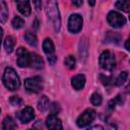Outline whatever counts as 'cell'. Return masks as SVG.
Here are the masks:
<instances>
[{
  "instance_id": "1",
  "label": "cell",
  "mask_w": 130,
  "mask_h": 130,
  "mask_svg": "<svg viewBox=\"0 0 130 130\" xmlns=\"http://www.w3.org/2000/svg\"><path fill=\"white\" fill-rule=\"evenodd\" d=\"M46 13L51 21L55 31L60 30L61 26V17H60V11L58 7V1L57 0H48L46 4Z\"/></svg>"
},
{
  "instance_id": "2",
  "label": "cell",
  "mask_w": 130,
  "mask_h": 130,
  "mask_svg": "<svg viewBox=\"0 0 130 130\" xmlns=\"http://www.w3.org/2000/svg\"><path fill=\"white\" fill-rule=\"evenodd\" d=\"M2 80H3V83H4L5 87L8 88L9 90H16L20 86L19 77H18L17 73L15 72V70L11 67L5 68Z\"/></svg>"
},
{
  "instance_id": "3",
  "label": "cell",
  "mask_w": 130,
  "mask_h": 130,
  "mask_svg": "<svg viewBox=\"0 0 130 130\" xmlns=\"http://www.w3.org/2000/svg\"><path fill=\"white\" fill-rule=\"evenodd\" d=\"M100 66L107 71H112L116 66V59L112 52L110 51H104L99 59Z\"/></svg>"
},
{
  "instance_id": "4",
  "label": "cell",
  "mask_w": 130,
  "mask_h": 130,
  "mask_svg": "<svg viewBox=\"0 0 130 130\" xmlns=\"http://www.w3.org/2000/svg\"><path fill=\"white\" fill-rule=\"evenodd\" d=\"M43 87H44V82L42 77L40 76L29 77L24 80V88L28 92H32V93L40 92L43 89Z\"/></svg>"
},
{
  "instance_id": "5",
  "label": "cell",
  "mask_w": 130,
  "mask_h": 130,
  "mask_svg": "<svg viewBox=\"0 0 130 130\" xmlns=\"http://www.w3.org/2000/svg\"><path fill=\"white\" fill-rule=\"evenodd\" d=\"M96 117V113L94 110L92 109H87L85 110L77 119L76 121V124L79 128H83V127H86L88 126L90 123L93 122V120L95 119Z\"/></svg>"
},
{
  "instance_id": "6",
  "label": "cell",
  "mask_w": 130,
  "mask_h": 130,
  "mask_svg": "<svg viewBox=\"0 0 130 130\" xmlns=\"http://www.w3.org/2000/svg\"><path fill=\"white\" fill-rule=\"evenodd\" d=\"M107 20L109 22V24L115 28H119L122 27L125 23H126V18L119 12L117 11H110L107 15Z\"/></svg>"
},
{
  "instance_id": "7",
  "label": "cell",
  "mask_w": 130,
  "mask_h": 130,
  "mask_svg": "<svg viewBox=\"0 0 130 130\" xmlns=\"http://www.w3.org/2000/svg\"><path fill=\"white\" fill-rule=\"evenodd\" d=\"M82 23H83V19L81 17V15L79 14H71L69 16L68 19V29L70 32L72 34H77L81 30L82 28Z\"/></svg>"
},
{
  "instance_id": "8",
  "label": "cell",
  "mask_w": 130,
  "mask_h": 130,
  "mask_svg": "<svg viewBox=\"0 0 130 130\" xmlns=\"http://www.w3.org/2000/svg\"><path fill=\"white\" fill-rule=\"evenodd\" d=\"M17 55V65L21 68H25L29 66V61H30V53L25 50L24 48L20 47L16 51Z\"/></svg>"
},
{
  "instance_id": "9",
  "label": "cell",
  "mask_w": 130,
  "mask_h": 130,
  "mask_svg": "<svg viewBox=\"0 0 130 130\" xmlns=\"http://www.w3.org/2000/svg\"><path fill=\"white\" fill-rule=\"evenodd\" d=\"M16 117L21 123L25 124L30 122L35 118V111L31 107H25L21 111L16 113Z\"/></svg>"
},
{
  "instance_id": "10",
  "label": "cell",
  "mask_w": 130,
  "mask_h": 130,
  "mask_svg": "<svg viewBox=\"0 0 130 130\" xmlns=\"http://www.w3.org/2000/svg\"><path fill=\"white\" fill-rule=\"evenodd\" d=\"M46 126L47 128L52 130H61L63 128L61 120L54 114H51L50 116H48V118L46 119Z\"/></svg>"
},
{
  "instance_id": "11",
  "label": "cell",
  "mask_w": 130,
  "mask_h": 130,
  "mask_svg": "<svg viewBox=\"0 0 130 130\" xmlns=\"http://www.w3.org/2000/svg\"><path fill=\"white\" fill-rule=\"evenodd\" d=\"M16 6L18 11L23 15V16H29L30 14V4L29 0H15Z\"/></svg>"
},
{
  "instance_id": "12",
  "label": "cell",
  "mask_w": 130,
  "mask_h": 130,
  "mask_svg": "<svg viewBox=\"0 0 130 130\" xmlns=\"http://www.w3.org/2000/svg\"><path fill=\"white\" fill-rule=\"evenodd\" d=\"M85 76L82 75V74H78V75H75L74 77H72L71 79V85L72 87L75 89V90H80L84 87L85 85Z\"/></svg>"
},
{
  "instance_id": "13",
  "label": "cell",
  "mask_w": 130,
  "mask_h": 130,
  "mask_svg": "<svg viewBox=\"0 0 130 130\" xmlns=\"http://www.w3.org/2000/svg\"><path fill=\"white\" fill-rule=\"evenodd\" d=\"M29 67L35 68V69H42L44 67V61H43L42 57L36 53H30Z\"/></svg>"
},
{
  "instance_id": "14",
  "label": "cell",
  "mask_w": 130,
  "mask_h": 130,
  "mask_svg": "<svg viewBox=\"0 0 130 130\" xmlns=\"http://www.w3.org/2000/svg\"><path fill=\"white\" fill-rule=\"evenodd\" d=\"M43 50L45 52V54L47 56H52V55H55L54 52H55V46L52 42L51 39H45L44 42H43Z\"/></svg>"
},
{
  "instance_id": "15",
  "label": "cell",
  "mask_w": 130,
  "mask_h": 130,
  "mask_svg": "<svg viewBox=\"0 0 130 130\" xmlns=\"http://www.w3.org/2000/svg\"><path fill=\"white\" fill-rule=\"evenodd\" d=\"M121 41V35L114 31H108L105 36V42L110 44H118Z\"/></svg>"
},
{
  "instance_id": "16",
  "label": "cell",
  "mask_w": 130,
  "mask_h": 130,
  "mask_svg": "<svg viewBox=\"0 0 130 130\" xmlns=\"http://www.w3.org/2000/svg\"><path fill=\"white\" fill-rule=\"evenodd\" d=\"M8 18V7L5 1L0 2V22L5 23Z\"/></svg>"
},
{
  "instance_id": "17",
  "label": "cell",
  "mask_w": 130,
  "mask_h": 130,
  "mask_svg": "<svg viewBox=\"0 0 130 130\" xmlns=\"http://www.w3.org/2000/svg\"><path fill=\"white\" fill-rule=\"evenodd\" d=\"M49 105L50 103H49L48 98L46 95H42L38 101V110L42 113H45L49 109Z\"/></svg>"
},
{
  "instance_id": "18",
  "label": "cell",
  "mask_w": 130,
  "mask_h": 130,
  "mask_svg": "<svg viewBox=\"0 0 130 130\" xmlns=\"http://www.w3.org/2000/svg\"><path fill=\"white\" fill-rule=\"evenodd\" d=\"M14 46H15V39L14 37L12 36H8L5 41H4V49L6 51V53H11L14 49Z\"/></svg>"
},
{
  "instance_id": "19",
  "label": "cell",
  "mask_w": 130,
  "mask_h": 130,
  "mask_svg": "<svg viewBox=\"0 0 130 130\" xmlns=\"http://www.w3.org/2000/svg\"><path fill=\"white\" fill-rule=\"evenodd\" d=\"M24 39L26 41V43L29 45V46H32V47H36L38 45V38L37 36L31 32V31H26L25 35H24Z\"/></svg>"
},
{
  "instance_id": "20",
  "label": "cell",
  "mask_w": 130,
  "mask_h": 130,
  "mask_svg": "<svg viewBox=\"0 0 130 130\" xmlns=\"http://www.w3.org/2000/svg\"><path fill=\"white\" fill-rule=\"evenodd\" d=\"M17 126H16V123L14 122V120L11 118V117H6L4 120H3V123H2V128L4 130H10V129H15Z\"/></svg>"
},
{
  "instance_id": "21",
  "label": "cell",
  "mask_w": 130,
  "mask_h": 130,
  "mask_svg": "<svg viewBox=\"0 0 130 130\" xmlns=\"http://www.w3.org/2000/svg\"><path fill=\"white\" fill-rule=\"evenodd\" d=\"M115 6L119 10H122L124 12H129V7H130L129 0H118L116 2Z\"/></svg>"
},
{
  "instance_id": "22",
  "label": "cell",
  "mask_w": 130,
  "mask_h": 130,
  "mask_svg": "<svg viewBox=\"0 0 130 130\" xmlns=\"http://www.w3.org/2000/svg\"><path fill=\"white\" fill-rule=\"evenodd\" d=\"M127 78H128V72H127V71H123V72H121V73L118 75V77L114 80V83H115L116 85L120 86V85H122V84H124V83L126 82Z\"/></svg>"
},
{
  "instance_id": "23",
  "label": "cell",
  "mask_w": 130,
  "mask_h": 130,
  "mask_svg": "<svg viewBox=\"0 0 130 130\" xmlns=\"http://www.w3.org/2000/svg\"><path fill=\"white\" fill-rule=\"evenodd\" d=\"M64 64L65 66L68 68V69H73L75 67V64H76V60H75V57L72 56V55H69L65 58L64 60Z\"/></svg>"
},
{
  "instance_id": "24",
  "label": "cell",
  "mask_w": 130,
  "mask_h": 130,
  "mask_svg": "<svg viewBox=\"0 0 130 130\" xmlns=\"http://www.w3.org/2000/svg\"><path fill=\"white\" fill-rule=\"evenodd\" d=\"M11 24H12V27H13V28L19 29V28H21V27L24 25V20H23L21 17H19V16H15V17L12 19Z\"/></svg>"
},
{
  "instance_id": "25",
  "label": "cell",
  "mask_w": 130,
  "mask_h": 130,
  "mask_svg": "<svg viewBox=\"0 0 130 130\" xmlns=\"http://www.w3.org/2000/svg\"><path fill=\"white\" fill-rule=\"evenodd\" d=\"M90 102H91V104L93 105V106H101V104H102V102H103V98H102V95H101V93H99V92H93L92 94H91V96H90Z\"/></svg>"
},
{
  "instance_id": "26",
  "label": "cell",
  "mask_w": 130,
  "mask_h": 130,
  "mask_svg": "<svg viewBox=\"0 0 130 130\" xmlns=\"http://www.w3.org/2000/svg\"><path fill=\"white\" fill-rule=\"evenodd\" d=\"M100 78H101V80H102L103 84H104V85H106V86L111 85V84H113V83H114V79H113L111 76L101 75V76H100Z\"/></svg>"
},
{
  "instance_id": "27",
  "label": "cell",
  "mask_w": 130,
  "mask_h": 130,
  "mask_svg": "<svg viewBox=\"0 0 130 130\" xmlns=\"http://www.w3.org/2000/svg\"><path fill=\"white\" fill-rule=\"evenodd\" d=\"M10 104L14 107H19L22 104V100L17 95H13L10 98Z\"/></svg>"
},
{
  "instance_id": "28",
  "label": "cell",
  "mask_w": 130,
  "mask_h": 130,
  "mask_svg": "<svg viewBox=\"0 0 130 130\" xmlns=\"http://www.w3.org/2000/svg\"><path fill=\"white\" fill-rule=\"evenodd\" d=\"M59 112H60V106H59V104H57V103L52 104V106H51V113L54 114V115H57Z\"/></svg>"
},
{
  "instance_id": "29",
  "label": "cell",
  "mask_w": 130,
  "mask_h": 130,
  "mask_svg": "<svg viewBox=\"0 0 130 130\" xmlns=\"http://www.w3.org/2000/svg\"><path fill=\"white\" fill-rule=\"evenodd\" d=\"M48 61H49V63H50L51 65H54V64H55V62L57 61V57H56V55L48 56Z\"/></svg>"
},
{
  "instance_id": "30",
  "label": "cell",
  "mask_w": 130,
  "mask_h": 130,
  "mask_svg": "<svg viewBox=\"0 0 130 130\" xmlns=\"http://www.w3.org/2000/svg\"><path fill=\"white\" fill-rule=\"evenodd\" d=\"M32 3L36 7V9L39 11L41 9V4H42V0H32Z\"/></svg>"
},
{
  "instance_id": "31",
  "label": "cell",
  "mask_w": 130,
  "mask_h": 130,
  "mask_svg": "<svg viewBox=\"0 0 130 130\" xmlns=\"http://www.w3.org/2000/svg\"><path fill=\"white\" fill-rule=\"evenodd\" d=\"M72 3H73V5H74V6L79 7V6H81V5H82L83 1H82V0H72Z\"/></svg>"
},
{
  "instance_id": "32",
  "label": "cell",
  "mask_w": 130,
  "mask_h": 130,
  "mask_svg": "<svg viewBox=\"0 0 130 130\" xmlns=\"http://www.w3.org/2000/svg\"><path fill=\"white\" fill-rule=\"evenodd\" d=\"M88 129H104V127L103 126H100V125H95V126H92V127H89Z\"/></svg>"
},
{
  "instance_id": "33",
  "label": "cell",
  "mask_w": 130,
  "mask_h": 130,
  "mask_svg": "<svg viewBox=\"0 0 130 130\" xmlns=\"http://www.w3.org/2000/svg\"><path fill=\"white\" fill-rule=\"evenodd\" d=\"M125 49L127 50V51H129L130 49H129V40H127L126 41V43H125Z\"/></svg>"
},
{
  "instance_id": "34",
  "label": "cell",
  "mask_w": 130,
  "mask_h": 130,
  "mask_svg": "<svg viewBox=\"0 0 130 130\" xmlns=\"http://www.w3.org/2000/svg\"><path fill=\"white\" fill-rule=\"evenodd\" d=\"M88 4H89L90 6H94V4H95V0H88Z\"/></svg>"
},
{
  "instance_id": "35",
  "label": "cell",
  "mask_w": 130,
  "mask_h": 130,
  "mask_svg": "<svg viewBox=\"0 0 130 130\" xmlns=\"http://www.w3.org/2000/svg\"><path fill=\"white\" fill-rule=\"evenodd\" d=\"M2 36H3V29L0 27V46H1V41H2Z\"/></svg>"
},
{
  "instance_id": "36",
  "label": "cell",
  "mask_w": 130,
  "mask_h": 130,
  "mask_svg": "<svg viewBox=\"0 0 130 130\" xmlns=\"http://www.w3.org/2000/svg\"><path fill=\"white\" fill-rule=\"evenodd\" d=\"M0 113H1V110H0Z\"/></svg>"
}]
</instances>
